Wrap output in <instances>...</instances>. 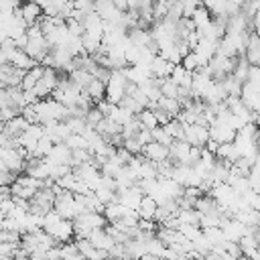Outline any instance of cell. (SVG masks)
Instances as JSON below:
<instances>
[{"label": "cell", "instance_id": "obj_1", "mask_svg": "<svg viewBox=\"0 0 260 260\" xmlns=\"http://www.w3.org/2000/svg\"><path fill=\"white\" fill-rule=\"evenodd\" d=\"M53 209L61 215V217H67V219H73L75 217V199H73V191H59L53 199Z\"/></svg>", "mask_w": 260, "mask_h": 260}, {"label": "cell", "instance_id": "obj_2", "mask_svg": "<svg viewBox=\"0 0 260 260\" xmlns=\"http://www.w3.org/2000/svg\"><path fill=\"white\" fill-rule=\"evenodd\" d=\"M209 138V126L203 124H185L183 130V140H187L191 146H203Z\"/></svg>", "mask_w": 260, "mask_h": 260}, {"label": "cell", "instance_id": "obj_3", "mask_svg": "<svg viewBox=\"0 0 260 260\" xmlns=\"http://www.w3.org/2000/svg\"><path fill=\"white\" fill-rule=\"evenodd\" d=\"M0 158H2L4 165H6V171H10V173H14V175H18V173L24 171L26 160L18 154V150H16L14 146H0Z\"/></svg>", "mask_w": 260, "mask_h": 260}, {"label": "cell", "instance_id": "obj_4", "mask_svg": "<svg viewBox=\"0 0 260 260\" xmlns=\"http://www.w3.org/2000/svg\"><path fill=\"white\" fill-rule=\"evenodd\" d=\"M45 232H49L59 244H65V242H69L71 238H73V219H67V217H61L55 225H51L49 230H45Z\"/></svg>", "mask_w": 260, "mask_h": 260}, {"label": "cell", "instance_id": "obj_5", "mask_svg": "<svg viewBox=\"0 0 260 260\" xmlns=\"http://www.w3.org/2000/svg\"><path fill=\"white\" fill-rule=\"evenodd\" d=\"M49 43H47V39L45 37H28V41H26V45H24V51L37 61V63H41V59L49 53Z\"/></svg>", "mask_w": 260, "mask_h": 260}, {"label": "cell", "instance_id": "obj_6", "mask_svg": "<svg viewBox=\"0 0 260 260\" xmlns=\"http://www.w3.org/2000/svg\"><path fill=\"white\" fill-rule=\"evenodd\" d=\"M258 95H260L258 83H252V81H244V83H242L240 100L244 102V106H246L248 110H258Z\"/></svg>", "mask_w": 260, "mask_h": 260}, {"label": "cell", "instance_id": "obj_7", "mask_svg": "<svg viewBox=\"0 0 260 260\" xmlns=\"http://www.w3.org/2000/svg\"><path fill=\"white\" fill-rule=\"evenodd\" d=\"M236 136V130L223 122H213L209 126V138L217 140V142H232Z\"/></svg>", "mask_w": 260, "mask_h": 260}, {"label": "cell", "instance_id": "obj_8", "mask_svg": "<svg viewBox=\"0 0 260 260\" xmlns=\"http://www.w3.org/2000/svg\"><path fill=\"white\" fill-rule=\"evenodd\" d=\"M148 160H152V162H158V160H162V158H167L169 156V146H165V144H160V142H154V140H150V142H146L144 146H142V150H140Z\"/></svg>", "mask_w": 260, "mask_h": 260}, {"label": "cell", "instance_id": "obj_9", "mask_svg": "<svg viewBox=\"0 0 260 260\" xmlns=\"http://www.w3.org/2000/svg\"><path fill=\"white\" fill-rule=\"evenodd\" d=\"M171 69H173V63L160 55H154L148 63V71L152 77H169L171 75Z\"/></svg>", "mask_w": 260, "mask_h": 260}, {"label": "cell", "instance_id": "obj_10", "mask_svg": "<svg viewBox=\"0 0 260 260\" xmlns=\"http://www.w3.org/2000/svg\"><path fill=\"white\" fill-rule=\"evenodd\" d=\"M8 63L10 65H14V67H18V69H30L32 65H37V61L24 51V49H16L14 53H10L8 55Z\"/></svg>", "mask_w": 260, "mask_h": 260}, {"label": "cell", "instance_id": "obj_11", "mask_svg": "<svg viewBox=\"0 0 260 260\" xmlns=\"http://www.w3.org/2000/svg\"><path fill=\"white\" fill-rule=\"evenodd\" d=\"M47 158H49L51 162H67V165H69V160H71V148L65 146L63 142H55V144L51 146ZM69 167H71V165H69Z\"/></svg>", "mask_w": 260, "mask_h": 260}, {"label": "cell", "instance_id": "obj_12", "mask_svg": "<svg viewBox=\"0 0 260 260\" xmlns=\"http://www.w3.org/2000/svg\"><path fill=\"white\" fill-rule=\"evenodd\" d=\"M150 30L148 28H138V26H132L126 30V41L130 45H136V47H144L148 41H150Z\"/></svg>", "mask_w": 260, "mask_h": 260}, {"label": "cell", "instance_id": "obj_13", "mask_svg": "<svg viewBox=\"0 0 260 260\" xmlns=\"http://www.w3.org/2000/svg\"><path fill=\"white\" fill-rule=\"evenodd\" d=\"M26 126H28V122H26L20 114H16V116H12L10 120L4 122V130H2V132H4L6 136H10V138H16Z\"/></svg>", "mask_w": 260, "mask_h": 260}, {"label": "cell", "instance_id": "obj_14", "mask_svg": "<svg viewBox=\"0 0 260 260\" xmlns=\"http://www.w3.org/2000/svg\"><path fill=\"white\" fill-rule=\"evenodd\" d=\"M93 75L89 73V71H85V69H71L69 73H67V79H69V83L71 85H75L77 89H83L87 83H89V79H91Z\"/></svg>", "mask_w": 260, "mask_h": 260}, {"label": "cell", "instance_id": "obj_15", "mask_svg": "<svg viewBox=\"0 0 260 260\" xmlns=\"http://www.w3.org/2000/svg\"><path fill=\"white\" fill-rule=\"evenodd\" d=\"M83 89L87 91V95L91 98V102H98V100H102L106 95V81H100L98 77H91L89 83Z\"/></svg>", "mask_w": 260, "mask_h": 260}, {"label": "cell", "instance_id": "obj_16", "mask_svg": "<svg viewBox=\"0 0 260 260\" xmlns=\"http://www.w3.org/2000/svg\"><path fill=\"white\" fill-rule=\"evenodd\" d=\"M156 205H158V203H156L150 195H142V197H140V201H138V205H136V211H138V215H140V217L152 219V213H154Z\"/></svg>", "mask_w": 260, "mask_h": 260}, {"label": "cell", "instance_id": "obj_17", "mask_svg": "<svg viewBox=\"0 0 260 260\" xmlns=\"http://www.w3.org/2000/svg\"><path fill=\"white\" fill-rule=\"evenodd\" d=\"M128 207L126 205H122V203H118V201H112V203H106V207H104V217H106V221L110 223V221H116V219H120L122 217V213L126 211Z\"/></svg>", "mask_w": 260, "mask_h": 260}, {"label": "cell", "instance_id": "obj_18", "mask_svg": "<svg viewBox=\"0 0 260 260\" xmlns=\"http://www.w3.org/2000/svg\"><path fill=\"white\" fill-rule=\"evenodd\" d=\"M191 20L195 22V28H201L205 22H209V20H211V12H209V10H207L203 4H197V6L193 8Z\"/></svg>", "mask_w": 260, "mask_h": 260}, {"label": "cell", "instance_id": "obj_19", "mask_svg": "<svg viewBox=\"0 0 260 260\" xmlns=\"http://www.w3.org/2000/svg\"><path fill=\"white\" fill-rule=\"evenodd\" d=\"M156 102H158V108H162L165 112H169V114H171V118H175V116L179 114V110H181V102H179L177 98H167V95H160Z\"/></svg>", "mask_w": 260, "mask_h": 260}, {"label": "cell", "instance_id": "obj_20", "mask_svg": "<svg viewBox=\"0 0 260 260\" xmlns=\"http://www.w3.org/2000/svg\"><path fill=\"white\" fill-rule=\"evenodd\" d=\"M215 158H221V160H234V158H238V150H236L234 142H219V146L215 150Z\"/></svg>", "mask_w": 260, "mask_h": 260}, {"label": "cell", "instance_id": "obj_21", "mask_svg": "<svg viewBox=\"0 0 260 260\" xmlns=\"http://www.w3.org/2000/svg\"><path fill=\"white\" fill-rule=\"evenodd\" d=\"M201 234L211 242V246L213 244H221V242H225V238H223V232H221V228L219 225H209V228H201Z\"/></svg>", "mask_w": 260, "mask_h": 260}, {"label": "cell", "instance_id": "obj_22", "mask_svg": "<svg viewBox=\"0 0 260 260\" xmlns=\"http://www.w3.org/2000/svg\"><path fill=\"white\" fill-rule=\"evenodd\" d=\"M162 128L173 136V138H177V140H183V130H185V124L183 122H179L177 118H171L167 124H162Z\"/></svg>", "mask_w": 260, "mask_h": 260}, {"label": "cell", "instance_id": "obj_23", "mask_svg": "<svg viewBox=\"0 0 260 260\" xmlns=\"http://www.w3.org/2000/svg\"><path fill=\"white\" fill-rule=\"evenodd\" d=\"M63 144L69 146V148H87V140H85L83 134H79V132H69V134L63 138Z\"/></svg>", "mask_w": 260, "mask_h": 260}, {"label": "cell", "instance_id": "obj_24", "mask_svg": "<svg viewBox=\"0 0 260 260\" xmlns=\"http://www.w3.org/2000/svg\"><path fill=\"white\" fill-rule=\"evenodd\" d=\"M177 217L181 223H197L199 225V211L195 207H189V209H177Z\"/></svg>", "mask_w": 260, "mask_h": 260}, {"label": "cell", "instance_id": "obj_25", "mask_svg": "<svg viewBox=\"0 0 260 260\" xmlns=\"http://www.w3.org/2000/svg\"><path fill=\"white\" fill-rule=\"evenodd\" d=\"M162 250H165V244L152 234L150 238H146V252L148 254H152L154 258H160L162 256Z\"/></svg>", "mask_w": 260, "mask_h": 260}, {"label": "cell", "instance_id": "obj_26", "mask_svg": "<svg viewBox=\"0 0 260 260\" xmlns=\"http://www.w3.org/2000/svg\"><path fill=\"white\" fill-rule=\"evenodd\" d=\"M150 136H152V140H154V142H160V144H165V146H169V144L175 140V138H173V136H171L162 126H154V128L150 130Z\"/></svg>", "mask_w": 260, "mask_h": 260}, {"label": "cell", "instance_id": "obj_27", "mask_svg": "<svg viewBox=\"0 0 260 260\" xmlns=\"http://www.w3.org/2000/svg\"><path fill=\"white\" fill-rule=\"evenodd\" d=\"M136 175H138V179H152V177H156V167H154V162L148 160V158H144V160L140 162Z\"/></svg>", "mask_w": 260, "mask_h": 260}, {"label": "cell", "instance_id": "obj_28", "mask_svg": "<svg viewBox=\"0 0 260 260\" xmlns=\"http://www.w3.org/2000/svg\"><path fill=\"white\" fill-rule=\"evenodd\" d=\"M136 116H138L140 124H142L144 128H148V130H152L154 126H158V124H156V118H154V114H152V110H148V108H142Z\"/></svg>", "mask_w": 260, "mask_h": 260}, {"label": "cell", "instance_id": "obj_29", "mask_svg": "<svg viewBox=\"0 0 260 260\" xmlns=\"http://www.w3.org/2000/svg\"><path fill=\"white\" fill-rule=\"evenodd\" d=\"M89 158H91V154H89L87 148H71V160H69V165L75 167V165H81V162H85Z\"/></svg>", "mask_w": 260, "mask_h": 260}, {"label": "cell", "instance_id": "obj_30", "mask_svg": "<svg viewBox=\"0 0 260 260\" xmlns=\"http://www.w3.org/2000/svg\"><path fill=\"white\" fill-rule=\"evenodd\" d=\"M55 183H57L61 189H65V191H75L77 177H75V175H73V171H71V173H67V175H63V177L55 179Z\"/></svg>", "mask_w": 260, "mask_h": 260}, {"label": "cell", "instance_id": "obj_31", "mask_svg": "<svg viewBox=\"0 0 260 260\" xmlns=\"http://www.w3.org/2000/svg\"><path fill=\"white\" fill-rule=\"evenodd\" d=\"M179 232L187 238V240H195L197 236H201V228L197 223H181L179 225Z\"/></svg>", "mask_w": 260, "mask_h": 260}, {"label": "cell", "instance_id": "obj_32", "mask_svg": "<svg viewBox=\"0 0 260 260\" xmlns=\"http://www.w3.org/2000/svg\"><path fill=\"white\" fill-rule=\"evenodd\" d=\"M65 26L71 37H81V32H83V24L77 18H65Z\"/></svg>", "mask_w": 260, "mask_h": 260}, {"label": "cell", "instance_id": "obj_33", "mask_svg": "<svg viewBox=\"0 0 260 260\" xmlns=\"http://www.w3.org/2000/svg\"><path fill=\"white\" fill-rule=\"evenodd\" d=\"M181 65H183L187 71H195V69H199V61H197V57H195L193 51H189V53L181 59Z\"/></svg>", "mask_w": 260, "mask_h": 260}, {"label": "cell", "instance_id": "obj_34", "mask_svg": "<svg viewBox=\"0 0 260 260\" xmlns=\"http://www.w3.org/2000/svg\"><path fill=\"white\" fill-rule=\"evenodd\" d=\"M83 118H85V122H87L89 126H95V124H98V122L104 118V114H102V112H100L95 106H91V108L85 112V116H83Z\"/></svg>", "mask_w": 260, "mask_h": 260}, {"label": "cell", "instance_id": "obj_35", "mask_svg": "<svg viewBox=\"0 0 260 260\" xmlns=\"http://www.w3.org/2000/svg\"><path fill=\"white\" fill-rule=\"evenodd\" d=\"M122 146L126 148V150H130L132 154H138L140 150H142V144L136 140V136H130V138H124V142H122Z\"/></svg>", "mask_w": 260, "mask_h": 260}, {"label": "cell", "instance_id": "obj_36", "mask_svg": "<svg viewBox=\"0 0 260 260\" xmlns=\"http://www.w3.org/2000/svg\"><path fill=\"white\" fill-rule=\"evenodd\" d=\"M20 242H0V256L6 258V256H12V252L16 250Z\"/></svg>", "mask_w": 260, "mask_h": 260}, {"label": "cell", "instance_id": "obj_37", "mask_svg": "<svg viewBox=\"0 0 260 260\" xmlns=\"http://www.w3.org/2000/svg\"><path fill=\"white\" fill-rule=\"evenodd\" d=\"M152 114H154V118H156V124H158V126H162V124H167V122L171 120V114H169V112H165V110H162V108H158V106L152 110Z\"/></svg>", "mask_w": 260, "mask_h": 260}, {"label": "cell", "instance_id": "obj_38", "mask_svg": "<svg viewBox=\"0 0 260 260\" xmlns=\"http://www.w3.org/2000/svg\"><path fill=\"white\" fill-rule=\"evenodd\" d=\"M116 156H118V160L122 162V165H128L130 162V158H132V152L130 150H126L124 146H116V152H114Z\"/></svg>", "mask_w": 260, "mask_h": 260}, {"label": "cell", "instance_id": "obj_39", "mask_svg": "<svg viewBox=\"0 0 260 260\" xmlns=\"http://www.w3.org/2000/svg\"><path fill=\"white\" fill-rule=\"evenodd\" d=\"M246 81L260 83V69H258V65H248V75H246Z\"/></svg>", "mask_w": 260, "mask_h": 260}, {"label": "cell", "instance_id": "obj_40", "mask_svg": "<svg viewBox=\"0 0 260 260\" xmlns=\"http://www.w3.org/2000/svg\"><path fill=\"white\" fill-rule=\"evenodd\" d=\"M12 209H14V199L8 195V197H4V199L0 201V213H2V215H8Z\"/></svg>", "mask_w": 260, "mask_h": 260}, {"label": "cell", "instance_id": "obj_41", "mask_svg": "<svg viewBox=\"0 0 260 260\" xmlns=\"http://www.w3.org/2000/svg\"><path fill=\"white\" fill-rule=\"evenodd\" d=\"M73 8H77L85 14V12L93 10V0H73Z\"/></svg>", "mask_w": 260, "mask_h": 260}, {"label": "cell", "instance_id": "obj_42", "mask_svg": "<svg viewBox=\"0 0 260 260\" xmlns=\"http://www.w3.org/2000/svg\"><path fill=\"white\" fill-rule=\"evenodd\" d=\"M134 136H136V140H138L142 146H144L146 142H150V140H152V136H150V130H148V128H140Z\"/></svg>", "mask_w": 260, "mask_h": 260}, {"label": "cell", "instance_id": "obj_43", "mask_svg": "<svg viewBox=\"0 0 260 260\" xmlns=\"http://www.w3.org/2000/svg\"><path fill=\"white\" fill-rule=\"evenodd\" d=\"M22 98H24V104H37L41 100L35 89H22Z\"/></svg>", "mask_w": 260, "mask_h": 260}, {"label": "cell", "instance_id": "obj_44", "mask_svg": "<svg viewBox=\"0 0 260 260\" xmlns=\"http://www.w3.org/2000/svg\"><path fill=\"white\" fill-rule=\"evenodd\" d=\"M16 114H18V112H16L14 108H10V106H0V120L6 122V120H10V118L16 116Z\"/></svg>", "mask_w": 260, "mask_h": 260}, {"label": "cell", "instance_id": "obj_45", "mask_svg": "<svg viewBox=\"0 0 260 260\" xmlns=\"http://www.w3.org/2000/svg\"><path fill=\"white\" fill-rule=\"evenodd\" d=\"M26 41H28V35H26V32H20L18 37H14V43H16V47H18V49H24Z\"/></svg>", "mask_w": 260, "mask_h": 260}, {"label": "cell", "instance_id": "obj_46", "mask_svg": "<svg viewBox=\"0 0 260 260\" xmlns=\"http://www.w3.org/2000/svg\"><path fill=\"white\" fill-rule=\"evenodd\" d=\"M203 146H205V148H207L209 152H213V154H215V150H217V146H219V142H217V140H213V138H207V142H205Z\"/></svg>", "mask_w": 260, "mask_h": 260}, {"label": "cell", "instance_id": "obj_47", "mask_svg": "<svg viewBox=\"0 0 260 260\" xmlns=\"http://www.w3.org/2000/svg\"><path fill=\"white\" fill-rule=\"evenodd\" d=\"M242 256H248V258H252V260H260V252H258V246H256V248H250V250H246Z\"/></svg>", "mask_w": 260, "mask_h": 260}, {"label": "cell", "instance_id": "obj_48", "mask_svg": "<svg viewBox=\"0 0 260 260\" xmlns=\"http://www.w3.org/2000/svg\"><path fill=\"white\" fill-rule=\"evenodd\" d=\"M112 4L118 8V10H128V0H112Z\"/></svg>", "mask_w": 260, "mask_h": 260}, {"label": "cell", "instance_id": "obj_49", "mask_svg": "<svg viewBox=\"0 0 260 260\" xmlns=\"http://www.w3.org/2000/svg\"><path fill=\"white\" fill-rule=\"evenodd\" d=\"M30 2H35V4H39V6H41V8H45V6H47V2H49V0H30Z\"/></svg>", "mask_w": 260, "mask_h": 260}, {"label": "cell", "instance_id": "obj_50", "mask_svg": "<svg viewBox=\"0 0 260 260\" xmlns=\"http://www.w3.org/2000/svg\"><path fill=\"white\" fill-rule=\"evenodd\" d=\"M4 197H6V195H4V193H2V185H0V201H2V199H4Z\"/></svg>", "mask_w": 260, "mask_h": 260}, {"label": "cell", "instance_id": "obj_51", "mask_svg": "<svg viewBox=\"0 0 260 260\" xmlns=\"http://www.w3.org/2000/svg\"><path fill=\"white\" fill-rule=\"evenodd\" d=\"M0 67H2V63H0Z\"/></svg>", "mask_w": 260, "mask_h": 260}]
</instances>
